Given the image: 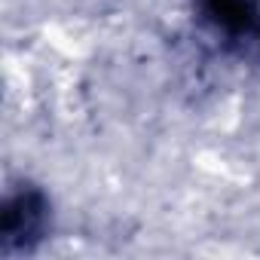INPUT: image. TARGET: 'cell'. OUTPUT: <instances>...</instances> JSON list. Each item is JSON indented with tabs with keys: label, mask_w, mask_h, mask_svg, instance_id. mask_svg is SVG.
<instances>
[{
	"label": "cell",
	"mask_w": 260,
	"mask_h": 260,
	"mask_svg": "<svg viewBox=\"0 0 260 260\" xmlns=\"http://www.w3.org/2000/svg\"><path fill=\"white\" fill-rule=\"evenodd\" d=\"M49 226V202L37 187L13 190L0 211V242L4 254L13 251H31Z\"/></svg>",
	"instance_id": "6da1fadb"
},
{
	"label": "cell",
	"mask_w": 260,
	"mask_h": 260,
	"mask_svg": "<svg viewBox=\"0 0 260 260\" xmlns=\"http://www.w3.org/2000/svg\"><path fill=\"white\" fill-rule=\"evenodd\" d=\"M202 13L233 40H260L257 0H202Z\"/></svg>",
	"instance_id": "7a4b0ae2"
}]
</instances>
